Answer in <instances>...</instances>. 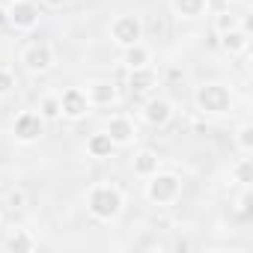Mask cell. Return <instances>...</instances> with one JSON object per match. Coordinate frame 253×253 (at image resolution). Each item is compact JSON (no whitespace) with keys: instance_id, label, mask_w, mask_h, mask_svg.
<instances>
[{"instance_id":"12","label":"cell","mask_w":253,"mask_h":253,"mask_svg":"<svg viewBox=\"0 0 253 253\" xmlns=\"http://www.w3.org/2000/svg\"><path fill=\"white\" fill-rule=\"evenodd\" d=\"M84 92H86L89 107H110V104L119 101V92L110 81H92V84H86Z\"/></svg>"},{"instance_id":"6","label":"cell","mask_w":253,"mask_h":253,"mask_svg":"<svg viewBox=\"0 0 253 253\" xmlns=\"http://www.w3.org/2000/svg\"><path fill=\"white\" fill-rule=\"evenodd\" d=\"M39 18H42V12L33 0H12L6 6V21L15 30H33L39 24Z\"/></svg>"},{"instance_id":"9","label":"cell","mask_w":253,"mask_h":253,"mask_svg":"<svg viewBox=\"0 0 253 253\" xmlns=\"http://www.w3.org/2000/svg\"><path fill=\"white\" fill-rule=\"evenodd\" d=\"M60 113L66 119H84L89 113V101H86V92L81 86H66L60 92Z\"/></svg>"},{"instance_id":"4","label":"cell","mask_w":253,"mask_h":253,"mask_svg":"<svg viewBox=\"0 0 253 253\" xmlns=\"http://www.w3.org/2000/svg\"><path fill=\"white\" fill-rule=\"evenodd\" d=\"M110 39H113L119 48H128V45L140 42V39H143V21H140V15H134V12L116 15V18L110 21Z\"/></svg>"},{"instance_id":"3","label":"cell","mask_w":253,"mask_h":253,"mask_svg":"<svg viewBox=\"0 0 253 253\" xmlns=\"http://www.w3.org/2000/svg\"><path fill=\"white\" fill-rule=\"evenodd\" d=\"M182 197V179L176 173H155L146 179V200L155 206H170Z\"/></svg>"},{"instance_id":"27","label":"cell","mask_w":253,"mask_h":253,"mask_svg":"<svg viewBox=\"0 0 253 253\" xmlns=\"http://www.w3.org/2000/svg\"><path fill=\"white\" fill-rule=\"evenodd\" d=\"M3 24H9V21H6V9H0V27Z\"/></svg>"},{"instance_id":"23","label":"cell","mask_w":253,"mask_h":253,"mask_svg":"<svg viewBox=\"0 0 253 253\" xmlns=\"http://www.w3.org/2000/svg\"><path fill=\"white\" fill-rule=\"evenodd\" d=\"M15 86H18L15 75H12L9 69H0V98H3V95H9V92H12Z\"/></svg>"},{"instance_id":"26","label":"cell","mask_w":253,"mask_h":253,"mask_svg":"<svg viewBox=\"0 0 253 253\" xmlns=\"http://www.w3.org/2000/svg\"><path fill=\"white\" fill-rule=\"evenodd\" d=\"M42 3H45V6H66L69 0H42Z\"/></svg>"},{"instance_id":"1","label":"cell","mask_w":253,"mask_h":253,"mask_svg":"<svg viewBox=\"0 0 253 253\" xmlns=\"http://www.w3.org/2000/svg\"><path fill=\"white\" fill-rule=\"evenodd\" d=\"M122 206H125V197H122V191H119L116 185H110V182H95V185L86 191V211H89L95 220H101V223L116 220L119 211H122Z\"/></svg>"},{"instance_id":"11","label":"cell","mask_w":253,"mask_h":253,"mask_svg":"<svg viewBox=\"0 0 253 253\" xmlns=\"http://www.w3.org/2000/svg\"><path fill=\"white\" fill-rule=\"evenodd\" d=\"M143 119L149 122V125H155V128H161V125H167L170 119H173V101L170 98H158V95H152V98H146V104H143Z\"/></svg>"},{"instance_id":"28","label":"cell","mask_w":253,"mask_h":253,"mask_svg":"<svg viewBox=\"0 0 253 253\" xmlns=\"http://www.w3.org/2000/svg\"><path fill=\"white\" fill-rule=\"evenodd\" d=\"M9 3H12V0H9Z\"/></svg>"},{"instance_id":"16","label":"cell","mask_w":253,"mask_h":253,"mask_svg":"<svg viewBox=\"0 0 253 253\" xmlns=\"http://www.w3.org/2000/svg\"><path fill=\"white\" fill-rule=\"evenodd\" d=\"M113 140L107 137V131H95L86 137V155L89 158H110L113 155Z\"/></svg>"},{"instance_id":"20","label":"cell","mask_w":253,"mask_h":253,"mask_svg":"<svg viewBox=\"0 0 253 253\" xmlns=\"http://www.w3.org/2000/svg\"><path fill=\"white\" fill-rule=\"evenodd\" d=\"M229 176H232V182H238L241 188H250V182H253V161L244 155V158H238L235 161V167L229 170Z\"/></svg>"},{"instance_id":"2","label":"cell","mask_w":253,"mask_h":253,"mask_svg":"<svg viewBox=\"0 0 253 253\" xmlns=\"http://www.w3.org/2000/svg\"><path fill=\"white\" fill-rule=\"evenodd\" d=\"M194 101H197V107H200L203 113H209V116H223V113L232 110V92H229L223 84H217V81H209V84L197 86Z\"/></svg>"},{"instance_id":"15","label":"cell","mask_w":253,"mask_h":253,"mask_svg":"<svg viewBox=\"0 0 253 253\" xmlns=\"http://www.w3.org/2000/svg\"><path fill=\"white\" fill-rule=\"evenodd\" d=\"M247 45H250V33H247V27H235V30L220 33V48H223L226 54H244Z\"/></svg>"},{"instance_id":"21","label":"cell","mask_w":253,"mask_h":253,"mask_svg":"<svg viewBox=\"0 0 253 253\" xmlns=\"http://www.w3.org/2000/svg\"><path fill=\"white\" fill-rule=\"evenodd\" d=\"M235 146L241 155H250L253 152V125L250 122H241L238 131H235Z\"/></svg>"},{"instance_id":"8","label":"cell","mask_w":253,"mask_h":253,"mask_svg":"<svg viewBox=\"0 0 253 253\" xmlns=\"http://www.w3.org/2000/svg\"><path fill=\"white\" fill-rule=\"evenodd\" d=\"M104 131L107 137L113 140V146H131L137 140V125L131 116H125V113H113L104 125Z\"/></svg>"},{"instance_id":"24","label":"cell","mask_w":253,"mask_h":253,"mask_svg":"<svg viewBox=\"0 0 253 253\" xmlns=\"http://www.w3.org/2000/svg\"><path fill=\"white\" fill-rule=\"evenodd\" d=\"M24 203H27V194L21 191V188H12V191H6V206L15 211V209H24Z\"/></svg>"},{"instance_id":"22","label":"cell","mask_w":253,"mask_h":253,"mask_svg":"<svg viewBox=\"0 0 253 253\" xmlns=\"http://www.w3.org/2000/svg\"><path fill=\"white\" fill-rule=\"evenodd\" d=\"M235 27H241L238 15H232V12H220V15H214V33H217V36L226 33V30H235Z\"/></svg>"},{"instance_id":"5","label":"cell","mask_w":253,"mask_h":253,"mask_svg":"<svg viewBox=\"0 0 253 253\" xmlns=\"http://www.w3.org/2000/svg\"><path fill=\"white\" fill-rule=\"evenodd\" d=\"M45 131V119L36 113V110H21L15 119H12V137L18 143H36Z\"/></svg>"},{"instance_id":"17","label":"cell","mask_w":253,"mask_h":253,"mask_svg":"<svg viewBox=\"0 0 253 253\" xmlns=\"http://www.w3.org/2000/svg\"><path fill=\"white\" fill-rule=\"evenodd\" d=\"M6 250H12V253H30V250H36L39 247V241L27 232V229H15L9 238H6V244H3Z\"/></svg>"},{"instance_id":"14","label":"cell","mask_w":253,"mask_h":253,"mask_svg":"<svg viewBox=\"0 0 253 253\" xmlns=\"http://www.w3.org/2000/svg\"><path fill=\"white\" fill-rule=\"evenodd\" d=\"M149 63H152V51L143 42H134L128 48H122V66L125 69H143Z\"/></svg>"},{"instance_id":"7","label":"cell","mask_w":253,"mask_h":253,"mask_svg":"<svg viewBox=\"0 0 253 253\" xmlns=\"http://www.w3.org/2000/svg\"><path fill=\"white\" fill-rule=\"evenodd\" d=\"M21 66L30 72V75H45L51 72L54 66V48L45 45V42H33L21 51Z\"/></svg>"},{"instance_id":"10","label":"cell","mask_w":253,"mask_h":253,"mask_svg":"<svg viewBox=\"0 0 253 253\" xmlns=\"http://www.w3.org/2000/svg\"><path fill=\"white\" fill-rule=\"evenodd\" d=\"M158 86V72L152 66H143V69H128V89L134 98H143L149 95L152 89Z\"/></svg>"},{"instance_id":"19","label":"cell","mask_w":253,"mask_h":253,"mask_svg":"<svg viewBox=\"0 0 253 253\" xmlns=\"http://www.w3.org/2000/svg\"><path fill=\"white\" fill-rule=\"evenodd\" d=\"M39 116H42L45 122H54V119L63 116V113H60V92L42 95V101H39Z\"/></svg>"},{"instance_id":"13","label":"cell","mask_w":253,"mask_h":253,"mask_svg":"<svg viewBox=\"0 0 253 253\" xmlns=\"http://www.w3.org/2000/svg\"><path fill=\"white\" fill-rule=\"evenodd\" d=\"M131 170H134V176L149 179V176H155V173L161 170V158H158L152 149H140V152L131 158Z\"/></svg>"},{"instance_id":"25","label":"cell","mask_w":253,"mask_h":253,"mask_svg":"<svg viewBox=\"0 0 253 253\" xmlns=\"http://www.w3.org/2000/svg\"><path fill=\"white\" fill-rule=\"evenodd\" d=\"M238 206H241V217H247V214H250V194H247V188H244V194H241Z\"/></svg>"},{"instance_id":"18","label":"cell","mask_w":253,"mask_h":253,"mask_svg":"<svg viewBox=\"0 0 253 253\" xmlns=\"http://www.w3.org/2000/svg\"><path fill=\"white\" fill-rule=\"evenodd\" d=\"M209 6V0H173V12L179 18H200Z\"/></svg>"}]
</instances>
